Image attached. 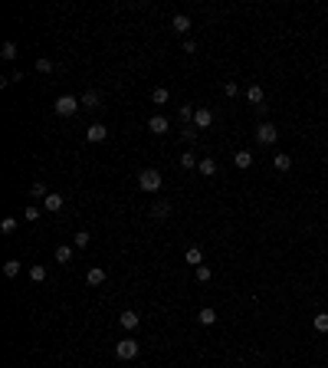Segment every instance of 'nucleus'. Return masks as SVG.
Instances as JSON below:
<instances>
[{
    "mask_svg": "<svg viewBox=\"0 0 328 368\" xmlns=\"http://www.w3.org/2000/svg\"><path fill=\"white\" fill-rule=\"evenodd\" d=\"M200 165V158L194 155V151H184V155H180V168H197Z\"/></svg>",
    "mask_w": 328,
    "mask_h": 368,
    "instance_id": "25",
    "label": "nucleus"
},
{
    "mask_svg": "<svg viewBox=\"0 0 328 368\" xmlns=\"http://www.w3.org/2000/svg\"><path fill=\"white\" fill-rule=\"evenodd\" d=\"M197 171H200L203 178H213V174H217V161H213V158H200V165H197Z\"/></svg>",
    "mask_w": 328,
    "mask_h": 368,
    "instance_id": "11",
    "label": "nucleus"
},
{
    "mask_svg": "<svg viewBox=\"0 0 328 368\" xmlns=\"http://www.w3.org/2000/svg\"><path fill=\"white\" fill-rule=\"evenodd\" d=\"M39 214H43L39 207H26V211H23V217H26V220H39Z\"/></svg>",
    "mask_w": 328,
    "mask_h": 368,
    "instance_id": "35",
    "label": "nucleus"
},
{
    "mask_svg": "<svg viewBox=\"0 0 328 368\" xmlns=\"http://www.w3.org/2000/svg\"><path fill=\"white\" fill-rule=\"evenodd\" d=\"M3 276H7V280H16V276H20V260H7V263H3Z\"/></svg>",
    "mask_w": 328,
    "mask_h": 368,
    "instance_id": "22",
    "label": "nucleus"
},
{
    "mask_svg": "<svg viewBox=\"0 0 328 368\" xmlns=\"http://www.w3.org/2000/svg\"><path fill=\"white\" fill-rule=\"evenodd\" d=\"M36 72H53V63L49 59H36Z\"/></svg>",
    "mask_w": 328,
    "mask_h": 368,
    "instance_id": "34",
    "label": "nucleus"
},
{
    "mask_svg": "<svg viewBox=\"0 0 328 368\" xmlns=\"http://www.w3.org/2000/svg\"><path fill=\"white\" fill-rule=\"evenodd\" d=\"M30 194H33V197H46L49 191H46V184H43V181H36V184L30 188Z\"/></svg>",
    "mask_w": 328,
    "mask_h": 368,
    "instance_id": "32",
    "label": "nucleus"
},
{
    "mask_svg": "<svg viewBox=\"0 0 328 368\" xmlns=\"http://www.w3.org/2000/svg\"><path fill=\"white\" fill-rule=\"evenodd\" d=\"M0 56H3V59H10V63H13L16 56H20V53H16V43H13V39H7V43L0 46Z\"/></svg>",
    "mask_w": 328,
    "mask_h": 368,
    "instance_id": "21",
    "label": "nucleus"
},
{
    "mask_svg": "<svg viewBox=\"0 0 328 368\" xmlns=\"http://www.w3.org/2000/svg\"><path fill=\"white\" fill-rule=\"evenodd\" d=\"M167 128H171V122H167L164 115H151V118H148V132H151V135H164Z\"/></svg>",
    "mask_w": 328,
    "mask_h": 368,
    "instance_id": "7",
    "label": "nucleus"
},
{
    "mask_svg": "<svg viewBox=\"0 0 328 368\" xmlns=\"http://www.w3.org/2000/svg\"><path fill=\"white\" fill-rule=\"evenodd\" d=\"M30 280L43 283V280H46V267H43V263H33V267H30Z\"/></svg>",
    "mask_w": 328,
    "mask_h": 368,
    "instance_id": "23",
    "label": "nucleus"
},
{
    "mask_svg": "<svg viewBox=\"0 0 328 368\" xmlns=\"http://www.w3.org/2000/svg\"><path fill=\"white\" fill-rule=\"evenodd\" d=\"M197 322H200V326H213V322H217V309H210V306H203L200 313H197Z\"/></svg>",
    "mask_w": 328,
    "mask_h": 368,
    "instance_id": "12",
    "label": "nucleus"
},
{
    "mask_svg": "<svg viewBox=\"0 0 328 368\" xmlns=\"http://www.w3.org/2000/svg\"><path fill=\"white\" fill-rule=\"evenodd\" d=\"M53 109H56V115H59V118H72L79 109H82V102H79L76 95H59Z\"/></svg>",
    "mask_w": 328,
    "mask_h": 368,
    "instance_id": "2",
    "label": "nucleus"
},
{
    "mask_svg": "<svg viewBox=\"0 0 328 368\" xmlns=\"http://www.w3.org/2000/svg\"><path fill=\"white\" fill-rule=\"evenodd\" d=\"M180 135H184V141H187V145H194V141H197V125H187Z\"/></svg>",
    "mask_w": 328,
    "mask_h": 368,
    "instance_id": "31",
    "label": "nucleus"
},
{
    "mask_svg": "<svg viewBox=\"0 0 328 368\" xmlns=\"http://www.w3.org/2000/svg\"><path fill=\"white\" fill-rule=\"evenodd\" d=\"M138 322H141V316H138V313H132V309H125V313L118 316V326H122V329H125V332L138 329Z\"/></svg>",
    "mask_w": 328,
    "mask_h": 368,
    "instance_id": "6",
    "label": "nucleus"
},
{
    "mask_svg": "<svg viewBox=\"0 0 328 368\" xmlns=\"http://www.w3.org/2000/svg\"><path fill=\"white\" fill-rule=\"evenodd\" d=\"M16 230V217H3L0 220V234H13Z\"/></svg>",
    "mask_w": 328,
    "mask_h": 368,
    "instance_id": "30",
    "label": "nucleus"
},
{
    "mask_svg": "<svg viewBox=\"0 0 328 368\" xmlns=\"http://www.w3.org/2000/svg\"><path fill=\"white\" fill-rule=\"evenodd\" d=\"M184 260H187V263H190V267H203V250H200V247H187V253H184Z\"/></svg>",
    "mask_w": 328,
    "mask_h": 368,
    "instance_id": "10",
    "label": "nucleus"
},
{
    "mask_svg": "<svg viewBox=\"0 0 328 368\" xmlns=\"http://www.w3.org/2000/svg\"><path fill=\"white\" fill-rule=\"evenodd\" d=\"M223 95H227V99L240 95V86H236V82H223Z\"/></svg>",
    "mask_w": 328,
    "mask_h": 368,
    "instance_id": "33",
    "label": "nucleus"
},
{
    "mask_svg": "<svg viewBox=\"0 0 328 368\" xmlns=\"http://www.w3.org/2000/svg\"><path fill=\"white\" fill-rule=\"evenodd\" d=\"M138 188L141 191H148V194H158V191L164 188V178L158 168H145V171L138 174Z\"/></svg>",
    "mask_w": 328,
    "mask_h": 368,
    "instance_id": "1",
    "label": "nucleus"
},
{
    "mask_svg": "<svg viewBox=\"0 0 328 368\" xmlns=\"http://www.w3.org/2000/svg\"><path fill=\"white\" fill-rule=\"evenodd\" d=\"M276 138H279V128H276L273 122H259L256 125V141L259 145H276Z\"/></svg>",
    "mask_w": 328,
    "mask_h": 368,
    "instance_id": "4",
    "label": "nucleus"
},
{
    "mask_svg": "<svg viewBox=\"0 0 328 368\" xmlns=\"http://www.w3.org/2000/svg\"><path fill=\"white\" fill-rule=\"evenodd\" d=\"M233 165H236V168H250V165H253V151L240 148V151L233 155Z\"/></svg>",
    "mask_w": 328,
    "mask_h": 368,
    "instance_id": "15",
    "label": "nucleus"
},
{
    "mask_svg": "<svg viewBox=\"0 0 328 368\" xmlns=\"http://www.w3.org/2000/svg\"><path fill=\"white\" fill-rule=\"evenodd\" d=\"M138 352H141V345L135 342V339H122V342L115 345V355L122 362H132V359H138Z\"/></svg>",
    "mask_w": 328,
    "mask_h": 368,
    "instance_id": "3",
    "label": "nucleus"
},
{
    "mask_svg": "<svg viewBox=\"0 0 328 368\" xmlns=\"http://www.w3.org/2000/svg\"><path fill=\"white\" fill-rule=\"evenodd\" d=\"M171 211H174V207H171V204H167V201H158V204H151V217H155V220H164V217H171Z\"/></svg>",
    "mask_w": 328,
    "mask_h": 368,
    "instance_id": "9",
    "label": "nucleus"
},
{
    "mask_svg": "<svg viewBox=\"0 0 328 368\" xmlns=\"http://www.w3.org/2000/svg\"><path fill=\"white\" fill-rule=\"evenodd\" d=\"M273 168H276V171H289V168H292V158L286 155V151H279V155L273 158Z\"/></svg>",
    "mask_w": 328,
    "mask_h": 368,
    "instance_id": "18",
    "label": "nucleus"
},
{
    "mask_svg": "<svg viewBox=\"0 0 328 368\" xmlns=\"http://www.w3.org/2000/svg\"><path fill=\"white\" fill-rule=\"evenodd\" d=\"M105 138H109V128L102 125V122H95V125L86 128V141H92V145H99V141H105Z\"/></svg>",
    "mask_w": 328,
    "mask_h": 368,
    "instance_id": "5",
    "label": "nucleus"
},
{
    "mask_svg": "<svg viewBox=\"0 0 328 368\" xmlns=\"http://www.w3.org/2000/svg\"><path fill=\"white\" fill-rule=\"evenodd\" d=\"M194 276H197V283H210V280H213V270H210V267H197Z\"/></svg>",
    "mask_w": 328,
    "mask_h": 368,
    "instance_id": "28",
    "label": "nucleus"
},
{
    "mask_svg": "<svg viewBox=\"0 0 328 368\" xmlns=\"http://www.w3.org/2000/svg\"><path fill=\"white\" fill-rule=\"evenodd\" d=\"M177 115L184 118L187 125H194V115H197V109H194V105H180V109H177Z\"/></svg>",
    "mask_w": 328,
    "mask_h": 368,
    "instance_id": "26",
    "label": "nucleus"
},
{
    "mask_svg": "<svg viewBox=\"0 0 328 368\" xmlns=\"http://www.w3.org/2000/svg\"><path fill=\"white\" fill-rule=\"evenodd\" d=\"M194 125L200 128V132H207V128L213 125V112H210V109H197V115H194Z\"/></svg>",
    "mask_w": 328,
    "mask_h": 368,
    "instance_id": "8",
    "label": "nucleus"
},
{
    "mask_svg": "<svg viewBox=\"0 0 328 368\" xmlns=\"http://www.w3.org/2000/svg\"><path fill=\"white\" fill-rule=\"evenodd\" d=\"M89 240H92V237H89L86 230H79V234L72 237V247H76V250H86V247H89Z\"/></svg>",
    "mask_w": 328,
    "mask_h": 368,
    "instance_id": "24",
    "label": "nucleus"
},
{
    "mask_svg": "<svg viewBox=\"0 0 328 368\" xmlns=\"http://www.w3.org/2000/svg\"><path fill=\"white\" fill-rule=\"evenodd\" d=\"M167 99H171V92H167L164 86H155V89H151V102H155V105H167Z\"/></svg>",
    "mask_w": 328,
    "mask_h": 368,
    "instance_id": "16",
    "label": "nucleus"
},
{
    "mask_svg": "<svg viewBox=\"0 0 328 368\" xmlns=\"http://www.w3.org/2000/svg\"><path fill=\"white\" fill-rule=\"evenodd\" d=\"M246 99L253 102V105H263V99H266V92H263V86H256V82H253L250 89H246Z\"/></svg>",
    "mask_w": 328,
    "mask_h": 368,
    "instance_id": "17",
    "label": "nucleus"
},
{
    "mask_svg": "<svg viewBox=\"0 0 328 368\" xmlns=\"http://www.w3.org/2000/svg\"><path fill=\"white\" fill-rule=\"evenodd\" d=\"M46 211H63V194L49 191V194H46Z\"/></svg>",
    "mask_w": 328,
    "mask_h": 368,
    "instance_id": "20",
    "label": "nucleus"
},
{
    "mask_svg": "<svg viewBox=\"0 0 328 368\" xmlns=\"http://www.w3.org/2000/svg\"><path fill=\"white\" fill-rule=\"evenodd\" d=\"M79 102H82V109H99V92H95V89H86Z\"/></svg>",
    "mask_w": 328,
    "mask_h": 368,
    "instance_id": "14",
    "label": "nucleus"
},
{
    "mask_svg": "<svg viewBox=\"0 0 328 368\" xmlns=\"http://www.w3.org/2000/svg\"><path fill=\"white\" fill-rule=\"evenodd\" d=\"M69 260H72V247H66V243L56 247V263H69Z\"/></svg>",
    "mask_w": 328,
    "mask_h": 368,
    "instance_id": "27",
    "label": "nucleus"
},
{
    "mask_svg": "<svg viewBox=\"0 0 328 368\" xmlns=\"http://www.w3.org/2000/svg\"><path fill=\"white\" fill-rule=\"evenodd\" d=\"M171 26H174V33H187V30H190V16H187V13H177Z\"/></svg>",
    "mask_w": 328,
    "mask_h": 368,
    "instance_id": "19",
    "label": "nucleus"
},
{
    "mask_svg": "<svg viewBox=\"0 0 328 368\" xmlns=\"http://www.w3.org/2000/svg\"><path fill=\"white\" fill-rule=\"evenodd\" d=\"M312 326H315V332H328V313H319L312 319Z\"/></svg>",
    "mask_w": 328,
    "mask_h": 368,
    "instance_id": "29",
    "label": "nucleus"
},
{
    "mask_svg": "<svg viewBox=\"0 0 328 368\" xmlns=\"http://www.w3.org/2000/svg\"><path fill=\"white\" fill-rule=\"evenodd\" d=\"M86 283H89V286H102V283H105V270H102V267H92V270L86 273Z\"/></svg>",
    "mask_w": 328,
    "mask_h": 368,
    "instance_id": "13",
    "label": "nucleus"
}]
</instances>
